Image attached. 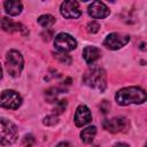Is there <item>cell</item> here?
<instances>
[{"instance_id":"14","label":"cell","mask_w":147,"mask_h":147,"mask_svg":"<svg viewBox=\"0 0 147 147\" xmlns=\"http://www.w3.org/2000/svg\"><path fill=\"white\" fill-rule=\"evenodd\" d=\"M3 6H5V11L7 14H9L10 16L18 15L22 11V9H23V5L18 0H8V1H5L3 2Z\"/></svg>"},{"instance_id":"5","label":"cell","mask_w":147,"mask_h":147,"mask_svg":"<svg viewBox=\"0 0 147 147\" xmlns=\"http://www.w3.org/2000/svg\"><path fill=\"white\" fill-rule=\"evenodd\" d=\"M22 105L21 95L13 90H6L0 94V106L6 109H17Z\"/></svg>"},{"instance_id":"9","label":"cell","mask_w":147,"mask_h":147,"mask_svg":"<svg viewBox=\"0 0 147 147\" xmlns=\"http://www.w3.org/2000/svg\"><path fill=\"white\" fill-rule=\"evenodd\" d=\"M88 15L93 18H105L109 15L110 10L102 1H93L87 8Z\"/></svg>"},{"instance_id":"18","label":"cell","mask_w":147,"mask_h":147,"mask_svg":"<svg viewBox=\"0 0 147 147\" xmlns=\"http://www.w3.org/2000/svg\"><path fill=\"white\" fill-rule=\"evenodd\" d=\"M99 29H100L99 23H96V22H94V21L88 22L87 25H86V30H87L90 33H95V32L99 31Z\"/></svg>"},{"instance_id":"19","label":"cell","mask_w":147,"mask_h":147,"mask_svg":"<svg viewBox=\"0 0 147 147\" xmlns=\"http://www.w3.org/2000/svg\"><path fill=\"white\" fill-rule=\"evenodd\" d=\"M57 122H59V121H57V117H56L55 115H49V116H47V117L44 119V124H45V125H48V126L55 125Z\"/></svg>"},{"instance_id":"21","label":"cell","mask_w":147,"mask_h":147,"mask_svg":"<svg viewBox=\"0 0 147 147\" xmlns=\"http://www.w3.org/2000/svg\"><path fill=\"white\" fill-rule=\"evenodd\" d=\"M56 147H71V146H70V144H69V142H67V141H63V142H60V144H57V145H56Z\"/></svg>"},{"instance_id":"2","label":"cell","mask_w":147,"mask_h":147,"mask_svg":"<svg viewBox=\"0 0 147 147\" xmlns=\"http://www.w3.org/2000/svg\"><path fill=\"white\" fill-rule=\"evenodd\" d=\"M83 82L94 88L98 90L99 92H103L106 90L107 86V76H106V71L102 68H92L88 71L85 72L84 77H83Z\"/></svg>"},{"instance_id":"7","label":"cell","mask_w":147,"mask_h":147,"mask_svg":"<svg viewBox=\"0 0 147 147\" xmlns=\"http://www.w3.org/2000/svg\"><path fill=\"white\" fill-rule=\"evenodd\" d=\"M130 41V36L124 33H110L103 40V46H106L108 49H119L123 46H125Z\"/></svg>"},{"instance_id":"6","label":"cell","mask_w":147,"mask_h":147,"mask_svg":"<svg viewBox=\"0 0 147 147\" xmlns=\"http://www.w3.org/2000/svg\"><path fill=\"white\" fill-rule=\"evenodd\" d=\"M54 46H55V48L57 51H60L62 53H65V52L74 51L77 47V41L72 36L62 32V33H59L55 37Z\"/></svg>"},{"instance_id":"20","label":"cell","mask_w":147,"mask_h":147,"mask_svg":"<svg viewBox=\"0 0 147 147\" xmlns=\"http://www.w3.org/2000/svg\"><path fill=\"white\" fill-rule=\"evenodd\" d=\"M65 106H67V101L65 100H60L56 102V107L54 110H56V113H62L64 109H65Z\"/></svg>"},{"instance_id":"12","label":"cell","mask_w":147,"mask_h":147,"mask_svg":"<svg viewBox=\"0 0 147 147\" xmlns=\"http://www.w3.org/2000/svg\"><path fill=\"white\" fill-rule=\"evenodd\" d=\"M1 28L7 31V32H20L22 34H28L29 33V30H26V28L24 25H22L21 23H17V22H14L11 18H8V17H3L1 20Z\"/></svg>"},{"instance_id":"13","label":"cell","mask_w":147,"mask_h":147,"mask_svg":"<svg viewBox=\"0 0 147 147\" xmlns=\"http://www.w3.org/2000/svg\"><path fill=\"white\" fill-rule=\"evenodd\" d=\"M83 57L87 64H94L101 57V52L95 46H86L83 49Z\"/></svg>"},{"instance_id":"11","label":"cell","mask_w":147,"mask_h":147,"mask_svg":"<svg viewBox=\"0 0 147 147\" xmlns=\"http://www.w3.org/2000/svg\"><path fill=\"white\" fill-rule=\"evenodd\" d=\"M126 119L124 117H113L103 122V127L110 133H117L125 129Z\"/></svg>"},{"instance_id":"15","label":"cell","mask_w":147,"mask_h":147,"mask_svg":"<svg viewBox=\"0 0 147 147\" xmlns=\"http://www.w3.org/2000/svg\"><path fill=\"white\" fill-rule=\"evenodd\" d=\"M95 134H96V127L95 126H87V127L83 129V131L80 132V138H82L83 142L91 144L93 141Z\"/></svg>"},{"instance_id":"17","label":"cell","mask_w":147,"mask_h":147,"mask_svg":"<svg viewBox=\"0 0 147 147\" xmlns=\"http://www.w3.org/2000/svg\"><path fill=\"white\" fill-rule=\"evenodd\" d=\"M54 57L57 59L59 61L63 62V63H68V64H69V63L71 62V57H70L68 54L62 53V52H60V53H54Z\"/></svg>"},{"instance_id":"8","label":"cell","mask_w":147,"mask_h":147,"mask_svg":"<svg viewBox=\"0 0 147 147\" xmlns=\"http://www.w3.org/2000/svg\"><path fill=\"white\" fill-rule=\"evenodd\" d=\"M60 11L65 18H78L82 14L77 1H64L61 3Z\"/></svg>"},{"instance_id":"4","label":"cell","mask_w":147,"mask_h":147,"mask_svg":"<svg viewBox=\"0 0 147 147\" xmlns=\"http://www.w3.org/2000/svg\"><path fill=\"white\" fill-rule=\"evenodd\" d=\"M24 60L20 52L11 49L6 55V70L11 77H18L23 70Z\"/></svg>"},{"instance_id":"23","label":"cell","mask_w":147,"mask_h":147,"mask_svg":"<svg viewBox=\"0 0 147 147\" xmlns=\"http://www.w3.org/2000/svg\"><path fill=\"white\" fill-rule=\"evenodd\" d=\"M2 78V69H1V65H0V79Z\"/></svg>"},{"instance_id":"10","label":"cell","mask_w":147,"mask_h":147,"mask_svg":"<svg viewBox=\"0 0 147 147\" xmlns=\"http://www.w3.org/2000/svg\"><path fill=\"white\" fill-rule=\"evenodd\" d=\"M74 121H75L76 126H78V127H82V126L88 124L92 121V115H91L90 109L85 105L78 106V108L76 110V114H75V119Z\"/></svg>"},{"instance_id":"16","label":"cell","mask_w":147,"mask_h":147,"mask_svg":"<svg viewBox=\"0 0 147 147\" xmlns=\"http://www.w3.org/2000/svg\"><path fill=\"white\" fill-rule=\"evenodd\" d=\"M38 23L44 26V28H49L52 26L54 23H55V17L52 16V15H41L39 18H38Z\"/></svg>"},{"instance_id":"3","label":"cell","mask_w":147,"mask_h":147,"mask_svg":"<svg viewBox=\"0 0 147 147\" xmlns=\"http://www.w3.org/2000/svg\"><path fill=\"white\" fill-rule=\"evenodd\" d=\"M18 136V130L16 125L6 118L0 117V145L7 146L16 141Z\"/></svg>"},{"instance_id":"22","label":"cell","mask_w":147,"mask_h":147,"mask_svg":"<svg viewBox=\"0 0 147 147\" xmlns=\"http://www.w3.org/2000/svg\"><path fill=\"white\" fill-rule=\"evenodd\" d=\"M114 147H129V145H126V144H123V142H119V144H116Z\"/></svg>"},{"instance_id":"1","label":"cell","mask_w":147,"mask_h":147,"mask_svg":"<svg viewBox=\"0 0 147 147\" xmlns=\"http://www.w3.org/2000/svg\"><path fill=\"white\" fill-rule=\"evenodd\" d=\"M116 101L121 106H127L131 103L140 105L146 101V92L138 86H130L119 90L116 93Z\"/></svg>"}]
</instances>
